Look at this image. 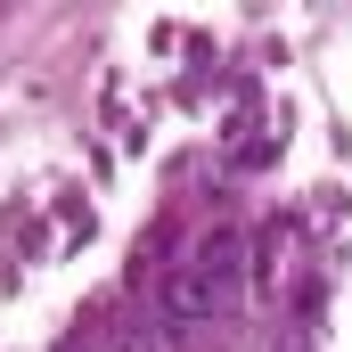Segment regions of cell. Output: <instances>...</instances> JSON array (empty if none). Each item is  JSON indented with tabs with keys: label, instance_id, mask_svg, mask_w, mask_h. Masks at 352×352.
<instances>
[{
	"label": "cell",
	"instance_id": "6da1fadb",
	"mask_svg": "<svg viewBox=\"0 0 352 352\" xmlns=\"http://www.w3.org/2000/svg\"><path fill=\"white\" fill-rule=\"evenodd\" d=\"M238 278H246V238H238V230H221V238H205L197 254H180V263L164 270V287H156L164 328H205V320H221V311L238 303Z\"/></svg>",
	"mask_w": 352,
	"mask_h": 352
},
{
	"label": "cell",
	"instance_id": "7a4b0ae2",
	"mask_svg": "<svg viewBox=\"0 0 352 352\" xmlns=\"http://www.w3.org/2000/svg\"><path fill=\"white\" fill-rule=\"evenodd\" d=\"M270 352H311V328H287V336H278Z\"/></svg>",
	"mask_w": 352,
	"mask_h": 352
}]
</instances>
